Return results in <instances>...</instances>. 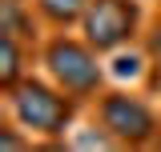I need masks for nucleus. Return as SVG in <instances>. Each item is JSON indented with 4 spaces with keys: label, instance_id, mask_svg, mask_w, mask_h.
<instances>
[{
    "label": "nucleus",
    "instance_id": "f257e3e1",
    "mask_svg": "<svg viewBox=\"0 0 161 152\" xmlns=\"http://www.w3.org/2000/svg\"><path fill=\"white\" fill-rule=\"evenodd\" d=\"M4 96H8V112L16 120V128H24L28 136H64L73 128L77 96L64 92L57 80L44 84L36 76H24V80L12 84Z\"/></svg>",
    "mask_w": 161,
    "mask_h": 152
},
{
    "label": "nucleus",
    "instance_id": "f03ea898",
    "mask_svg": "<svg viewBox=\"0 0 161 152\" xmlns=\"http://www.w3.org/2000/svg\"><path fill=\"white\" fill-rule=\"evenodd\" d=\"M40 64H44V72L48 80H57L64 92H73L77 100H89V96L101 92V84H105V68H101V52L89 44L85 36H57L44 40V48H40Z\"/></svg>",
    "mask_w": 161,
    "mask_h": 152
},
{
    "label": "nucleus",
    "instance_id": "7ed1b4c3",
    "mask_svg": "<svg viewBox=\"0 0 161 152\" xmlns=\"http://www.w3.org/2000/svg\"><path fill=\"white\" fill-rule=\"evenodd\" d=\"M97 120H101V128L117 144H125V148L157 144V136H161L157 112L133 92H105L97 100Z\"/></svg>",
    "mask_w": 161,
    "mask_h": 152
},
{
    "label": "nucleus",
    "instance_id": "20e7f679",
    "mask_svg": "<svg viewBox=\"0 0 161 152\" xmlns=\"http://www.w3.org/2000/svg\"><path fill=\"white\" fill-rule=\"evenodd\" d=\"M137 24H141L137 0H89L80 16V36L97 52H121L137 36Z\"/></svg>",
    "mask_w": 161,
    "mask_h": 152
},
{
    "label": "nucleus",
    "instance_id": "39448f33",
    "mask_svg": "<svg viewBox=\"0 0 161 152\" xmlns=\"http://www.w3.org/2000/svg\"><path fill=\"white\" fill-rule=\"evenodd\" d=\"M0 88L8 92L12 84L24 80V40L20 36H8V32H0Z\"/></svg>",
    "mask_w": 161,
    "mask_h": 152
},
{
    "label": "nucleus",
    "instance_id": "423d86ee",
    "mask_svg": "<svg viewBox=\"0 0 161 152\" xmlns=\"http://www.w3.org/2000/svg\"><path fill=\"white\" fill-rule=\"evenodd\" d=\"M0 32H8V36H20L24 44H32V40H36L32 12H28L20 0H0Z\"/></svg>",
    "mask_w": 161,
    "mask_h": 152
},
{
    "label": "nucleus",
    "instance_id": "0eeeda50",
    "mask_svg": "<svg viewBox=\"0 0 161 152\" xmlns=\"http://www.w3.org/2000/svg\"><path fill=\"white\" fill-rule=\"evenodd\" d=\"M36 4V12L53 28H69V24H80L85 16V8H89V0H32Z\"/></svg>",
    "mask_w": 161,
    "mask_h": 152
},
{
    "label": "nucleus",
    "instance_id": "6e6552de",
    "mask_svg": "<svg viewBox=\"0 0 161 152\" xmlns=\"http://www.w3.org/2000/svg\"><path fill=\"white\" fill-rule=\"evenodd\" d=\"M0 144H4V148H24L28 140H24V136H16L12 128H4V132H0Z\"/></svg>",
    "mask_w": 161,
    "mask_h": 152
}]
</instances>
